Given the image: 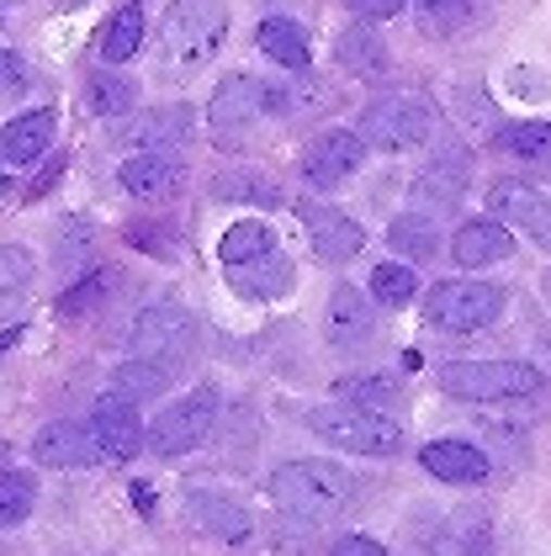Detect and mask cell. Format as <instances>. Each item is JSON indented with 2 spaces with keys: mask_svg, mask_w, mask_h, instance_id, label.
Listing matches in <instances>:
<instances>
[{
  "mask_svg": "<svg viewBox=\"0 0 551 556\" xmlns=\"http://www.w3.org/2000/svg\"><path fill=\"white\" fill-rule=\"evenodd\" d=\"M228 38V5L223 0H170L165 22H160V53H165L170 75H191L202 70Z\"/></svg>",
  "mask_w": 551,
  "mask_h": 556,
  "instance_id": "1",
  "label": "cell"
},
{
  "mask_svg": "<svg viewBox=\"0 0 551 556\" xmlns=\"http://www.w3.org/2000/svg\"><path fill=\"white\" fill-rule=\"evenodd\" d=\"M271 498L297 519H335L355 498V477L339 471L335 462H287L271 477Z\"/></svg>",
  "mask_w": 551,
  "mask_h": 556,
  "instance_id": "2",
  "label": "cell"
},
{
  "mask_svg": "<svg viewBox=\"0 0 551 556\" xmlns=\"http://www.w3.org/2000/svg\"><path fill=\"white\" fill-rule=\"evenodd\" d=\"M308 429H313L318 440H329L335 451H350V456H398V451H403V425H392V414L355 408V403L313 408Z\"/></svg>",
  "mask_w": 551,
  "mask_h": 556,
  "instance_id": "3",
  "label": "cell"
},
{
  "mask_svg": "<svg viewBox=\"0 0 551 556\" xmlns=\"http://www.w3.org/2000/svg\"><path fill=\"white\" fill-rule=\"evenodd\" d=\"M541 387V371L530 361H451L440 366V392L462 403H509L530 397Z\"/></svg>",
  "mask_w": 551,
  "mask_h": 556,
  "instance_id": "4",
  "label": "cell"
},
{
  "mask_svg": "<svg viewBox=\"0 0 551 556\" xmlns=\"http://www.w3.org/2000/svg\"><path fill=\"white\" fill-rule=\"evenodd\" d=\"M212 419H217V392H212V387H197V392L175 397L165 414L143 429V445H149L154 456H165V462L191 456V451L212 434Z\"/></svg>",
  "mask_w": 551,
  "mask_h": 556,
  "instance_id": "5",
  "label": "cell"
},
{
  "mask_svg": "<svg viewBox=\"0 0 551 556\" xmlns=\"http://www.w3.org/2000/svg\"><path fill=\"white\" fill-rule=\"evenodd\" d=\"M504 287L493 281H440L429 298H424V318L435 329H451V334H472V329H488L499 313H504Z\"/></svg>",
  "mask_w": 551,
  "mask_h": 556,
  "instance_id": "6",
  "label": "cell"
},
{
  "mask_svg": "<svg viewBox=\"0 0 551 556\" xmlns=\"http://www.w3.org/2000/svg\"><path fill=\"white\" fill-rule=\"evenodd\" d=\"M271 112V86L254 75H228L208 101V128L217 149H245L250 128Z\"/></svg>",
  "mask_w": 551,
  "mask_h": 556,
  "instance_id": "7",
  "label": "cell"
},
{
  "mask_svg": "<svg viewBox=\"0 0 551 556\" xmlns=\"http://www.w3.org/2000/svg\"><path fill=\"white\" fill-rule=\"evenodd\" d=\"M429 132H435V106L424 96H381L361 112V143L387 149V154L414 149Z\"/></svg>",
  "mask_w": 551,
  "mask_h": 556,
  "instance_id": "8",
  "label": "cell"
},
{
  "mask_svg": "<svg viewBox=\"0 0 551 556\" xmlns=\"http://www.w3.org/2000/svg\"><path fill=\"white\" fill-rule=\"evenodd\" d=\"M197 340V329H191V313L180 307V302H154V307H143L138 318H133V355H143V361H160V366H175L186 350Z\"/></svg>",
  "mask_w": 551,
  "mask_h": 556,
  "instance_id": "9",
  "label": "cell"
},
{
  "mask_svg": "<svg viewBox=\"0 0 551 556\" xmlns=\"http://www.w3.org/2000/svg\"><path fill=\"white\" fill-rule=\"evenodd\" d=\"M488 213L499 217L504 228H519L530 244L551 250V202L530 180H499V186L488 191Z\"/></svg>",
  "mask_w": 551,
  "mask_h": 556,
  "instance_id": "10",
  "label": "cell"
},
{
  "mask_svg": "<svg viewBox=\"0 0 551 556\" xmlns=\"http://www.w3.org/2000/svg\"><path fill=\"white\" fill-rule=\"evenodd\" d=\"M90 440L107 462H133L143 451V419L138 403H127L117 392H101V403L90 408Z\"/></svg>",
  "mask_w": 551,
  "mask_h": 556,
  "instance_id": "11",
  "label": "cell"
},
{
  "mask_svg": "<svg viewBox=\"0 0 551 556\" xmlns=\"http://www.w3.org/2000/svg\"><path fill=\"white\" fill-rule=\"evenodd\" d=\"M361 160H366L361 132L329 128V132H318V138L302 149V175H308V186L329 191V186H339V180H350V175L361 170Z\"/></svg>",
  "mask_w": 551,
  "mask_h": 556,
  "instance_id": "12",
  "label": "cell"
},
{
  "mask_svg": "<svg viewBox=\"0 0 551 556\" xmlns=\"http://www.w3.org/2000/svg\"><path fill=\"white\" fill-rule=\"evenodd\" d=\"M297 217H302V228H308V239H313L318 260H335L339 265V260H355L361 255V244H366V228H361L350 213L329 207V202H302Z\"/></svg>",
  "mask_w": 551,
  "mask_h": 556,
  "instance_id": "13",
  "label": "cell"
},
{
  "mask_svg": "<svg viewBox=\"0 0 551 556\" xmlns=\"http://www.w3.org/2000/svg\"><path fill=\"white\" fill-rule=\"evenodd\" d=\"M127 197H138V202H165L180 191V180H186V165L165 154V149H138L133 160H123V170H117Z\"/></svg>",
  "mask_w": 551,
  "mask_h": 556,
  "instance_id": "14",
  "label": "cell"
},
{
  "mask_svg": "<svg viewBox=\"0 0 551 556\" xmlns=\"http://www.w3.org/2000/svg\"><path fill=\"white\" fill-rule=\"evenodd\" d=\"M324 334L335 350H361V344L377 334V307L372 292L361 298V287H335V298L324 307Z\"/></svg>",
  "mask_w": 551,
  "mask_h": 556,
  "instance_id": "15",
  "label": "cell"
},
{
  "mask_svg": "<svg viewBox=\"0 0 551 556\" xmlns=\"http://www.w3.org/2000/svg\"><path fill=\"white\" fill-rule=\"evenodd\" d=\"M186 509H191V525H202L208 535L228 541V546L250 541V514H245V504L228 498V493H217V488H191L186 493Z\"/></svg>",
  "mask_w": 551,
  "mask_h": 556,
  "instance_id": "16",
  "label": "cell"
},
{
  "mask_svg": "<svg viewBox=\"0 0 551 556\" xmlns=\"http://www.w3.org/2000/svg\"><path fill=\"white\" fill-rule=\"evenodd\" d=\"M96 440H90V425H42L38 440H33V462L38 467H70V471H85L96 462Z\"/></svg>",
  "mask_w": 551,
  "mask_h": 556,
  "instance_id": "17",
  "label": "cell"
},
{
  "mask_svg": "<svg viewBox=\"0 0 551 556\" xmlns=\"http://www.w3.org/2000/svg\"><path fill=\"white\" fill-rule=\"evenodd\" d=\"M419 467L429 471V477H440V482H462V488H472V482H488L493 462H488L477 445H466V440H429L419 451Z\"/></svg>",
  "mask_w": 551,
  "mask_h": 556,
  "instance_id": "18",
  "label": "cell"
},
{
  "mask_svg": "<svg viewBox=\"0 0 551 556\" xmlns=\"http://www.w3.org/2000/svg\"><path fill=\"white\" fill-rule=\"evenodd\" d=\"M514 255V233H509L499 217H477V223H462L456 239H451V260L477 270V265H499V260Z\"/></svg>",
  "mask_w": 551,
  "mask_h": 556,
  "instance_id": "19",
  "label": "cell"
},
{
  "mask_svg": "<svg viewBox=\"0 0 551 556\" xmlns=\"http://www.w3.org/2000/svg\"><path fill=\"white\" fill-rule=\"evenodd\" d=\"M466 170H472V160H466L462 143H446L429 165L419 170V180H414V197L419 202H429V207H451L456 197L466 191Z\"/></svg>",
  "mask_w": 551,
  "mask_h": 556,
  "instance_id": "20",
  "label": "cell"
},
{
  "mask_svg": "<svg viewBox=\"0 0 551 556\" xmlns=\"http://www.w3.org/2000/svg\"><path fill=\"white\" fill-rule=\"evenodd\" d=\"M53 143V112L38 106V112H22L0 128V160L5 165H33L42 149Z\"/></svg>",
  "mask_w": 551,
  "mask_h": 556,
  "instance_id": "21",
  "label": "cell"
},
{
  "mask_svg": "<svg viewBox=\"0 0 551 556\" xmlns=\"http://www.w3.org/2000/svg\"><path fill=\"white\" fill-rule=\"evenodd\" d=\"M228 281H234V292L265 302V298H281V292L292 287V265H287V255H281V250H265L260 260L228 265Z\"/></svg>",
  "mask_w": 551,
  "mask_h": 556,
  "instance_id": "22",
  "label": "cell"
},
{
  "mask_svg": "<svg viewBox=\"0 0 551 556\" xmlns=\"http://www.w3.org/2000/svg\"><path fill=\"white\" fill-rule=\"evenodd\" d=\"M254 38H260V53H265V59H276L281 70H308V59H313L308 33H302L297 22H287V16H265Z\"/></svg>",
  "mask_w": 551,
  "mask_h": 556,
  "instance_id": "23",
  "label": "cell"
},
{
  "mask_svg": "<svg viewBox=\"0 0 551 556\" xmlns=\"http://www.w3.org/2000/svg\"><path fill=\"white\" fill-rule=\"evenodd\" d=\"M339 64L350 70V75H361V80H372V75H387V48H381V38L366 27V22H355V27H345L339 33Z\"/></svg>",
  "mask_w": 551,
  "mask_h": 556,
  "instance_id": "24",
  "label": "cell"
},
{
  "mask_svg": "<svg viewBox=\"0 0 551 556\" xmlns=\"http://www.w3.org/2000/svg\"><path fill=\"white\" fill-rule=\"evenodd\" d=\"M191 132V112L186 106H154L149 117H138L133 128L123 132V143H138V149H170Z\"/></svg>",
  "mask_w": 551,
  "mask_h": 556,
  "instance_id": "25",
  "label": "cell"
},
{
  "mask_svg": "<svg viewBox=\"0 0 551 556\" xmlns=\"http://www.w3.org/2000/svg\"><path fill=\"white\" fill-rule=\"evenodd\" d=\"M165 387H170V366L133 355V361H123V366L112 371L107 392H117V397H127V403H149V397H160Z\"/></svg>",
  "mask_w": 551,
  "mask_h": 556,
  "instance_id": "26",
  "label": "cell"
},
{
  "mask_svg": "<svg viewBox=\"0 0 551 556\" xmlns=\"http://www.w3.org/2000/svg\"><path fill=\"white\" fill-rule=\"evenodd\" d=\"M33 276H38L33 250H22V244H0V324L22 307L27 287H33Z\"/></svg>",
  "mask_w": 551,
  "mask_h": 556,
  "instance_id": "27",
  "label": "cell"
},
{
  "mask_svg": "<svg viewBox=\"0 0 551 556\" xmlns=\"http://www.w3.org/2000/svg\"><path fill=\"white\" fill-rule=\"evenodd\" d=\"M499 149L551 180V123H514V128L499 132Z\"/></svg>",
  "mask_w": 551,
  "mask_h": 556,
  "instance_id": "28",
  "label": "cell"
},
{
  "mask_svg": "<svg viewBox=\"0 0 551 556\" xmlns=\"http://www.w3.org/2000/svg\"><path fill=\"white\" fill-rule=\"evenodd\" d=\"M138 43H143V5L133 0V5H123L107 27H101V59L107 64H127L133 53H138Z\"/></svg>",
  "mask_w": 551,
  "mask_h": 556,
  "instance_id": "29",
  "label": "cell"
},
{
  "mask_svg": "<svg viewBox=\"0 0 551 556\" xmlns=\"http://www.w3.org/2000/svg\"><path fill=\"white\" fill-rule=\"evenodd\" d=\"M387 239H392V250H398V255H409L414 265H424V260L440 255V233H435V223H429V217H419V213L392 217Z\"/></svg>",
  "mask_w": 551,
  "mask_h": 556,
  "instance_id": "30",
  "label": "cell"
},
{
  "mask_svg": "<svg viewBox=\"0 0 551 556\" xmlns=\"http://www.w3.org/2000/svg\"><path fill=\"white\" fill-rule=\"evenodd\" d=\"M38 504V477L22 467L0 471V530H11V525H22L27 514Z\"/></svg>",
  "mask_w": 551,
  "mask_h": 556,
  "instance_id": "31",
  "label": "cell"
},
{
  "mask_svg": "<svg viewBox=\"0 0 551 556\" xmlns=\"http://www.w3.org/2000/svg\"><path fill=\"white\" fill-rule=\"evenodd\" d=\"M212 197H223V202H260V207H276L281 202V186H271L265 175L254 170H223L212 180Z\"/></svg>",
  "mask_w": 551,
  "mask_h": 556,
  "instance_id": "32",
  "label": "cell"
},
{
  "mask_svg": "<svg viewBox=\"0 0 551 556\" xmlns=\"http://www.w3.org/2000/svg\"><path fill=\"white\" fill-rule=\"evenodd\" d=\"M265 250H276V233H271L265 223H234V228L223 233V244H217L223 265H245V260H260Z\"/></svg>",
  "mask_w": 551,
  "mask_h": 556,
  "instance_id": "33",
  "label": "cell"
},
{
  "mask_svg": "<svg viewBox=\"0 0 551 556\" xmlns=\"http://www.w3.org/2000/svg\"><path fill=\"white\" fill-rule=\"evenodd\" d=\"M339 397L355 403V408L392 414V408H398V382H392V377H345V382H339Z\"/></svg>",
  "mask_w": 551,
  "mask_h": 556,
  "instance_id": "34",
  "label": "cell"
},
{
  "mask_svg": "<svg viewBox=\"0 0 551 556\" xmlns=\"http://www.w3.org/2000/svg\"><path fill=\"white\" fill-rule=\"evenodd\" d=\"M85 96H90V112H101V117H123V112H133V101H138V86L123 80V75H96Z\"/></svg>",
  "mask_w": 551,
  "mask_h": 556,
  "instance_id": "35",
  "label": "cell"
},
{
  "mask_svg": "<svg viewBox=\"0 0 551 556\" xmlns=\"http://www.w3.org/2000/svg\"><path fill=\"white\" fill-rule=\"evenodd\" d=\"M419 292V281H414V270L409 265H377L372 270V302H381V307H403V302Z\"/></svg>",
  "mask_w": 551,
  "mask_h": 556,
  "instance_id": "36",
  "label": "cell"
},
{
  "mask_svg": "<svg viewBox=\"0 0 551 556\" xmlns=\"http://www.w3.org/2000/svg\"><path fill=\"white\" fill-rule=\"evenodd\" d=\"M414 5H419V27L429 38H451L472 16V0H414Z\"/></svg>",
  "mask_w": 551,
  "mask_h": 556,
  "instance_id": "37",
  "label": "cell"
},
{
  "mask_svg": "<svg viewBox=\"0 0 551 556\" xmlns=\"http://www.w3.org/2000/svg\"><path fill=\"white\" fill-rule=\"evenodd\" d=\"M435 556H488V525L456 519V525L446 530V541H440V552Z\"/></svg>",
  "mask_w": 551,
  "mask_h": 556,
  "instance_id": "38",
  "label": "cell"
},
{
  "mask_svg": "<svg viewBox=\"0 0 551 556\" xmlns=\"http://www.w3.org/2000/svg\"><path fill=\"white\" fill-rule=\"evenodd\" d=\"M101 292H107V270H90V276L75 281L70 292H59V318H80V313H90V307L101 302Z\"/></svg>",
  "mask_w": 551,
  "mask_h": 556,
  "instance_id": "39",
  "label": "cell"
},
{
  "mask_svg": "<svg viewBox=\"0 0 551 556\" xmlns=\"http://www.w3.org/2000/svg\"><path fill=\"white\" fill-rule=\"evenodd\" d=\"M22 86H27V64H22V53H16V48H0V96H16Z\"/></svg>",
  "mask_w": 551,
  "mask_h": 556,
  "instance_id": "40",
  "label": "cell"
},
{
  "mask_svg": "<svg viewBox=\"0 0 551 556\" xmlns=\"http://www.w3.org/2000/svg\"><path fill=\"white\" fill-rule=\"evenodd\" d=\"M350 11H355L361 22H387V16L403 11V0H350Z\"/></svg>",
  "mask_w": 551,
  "mask_h": 556,
  "instance_id": "41",
  "label": "cell"
},
{
  "mask_svg": "<svg viewBox=\"0 0 551 556\" xmlns=\"http://www.w3.org/2000/svg\"><path fill=\"white\" fill-rule=\"evenodd\" d=\"M335 556H392V552H387V546H377L372 535H339Z\"/></svg>",
  "mask_w": 551,
  "mask_h": 556,
  "instance_id": "42",
  "label": "cell"
},
{
  "mask_svg": "<svg viewBox=\"0 0 551 556\" xmlns=\"http://www.w3.org/2000/svg\"><path fill=\"white\" fill-rule=\"evenodd\" d=\"M133 504H138V514H143V519H149V514H154V488L133 482Z\"/></svg>",
  "mask_w": 551,
  "mask_h": 556,
  "instance_id": "43",
  "label": "cell"
},
{
  "mask_svg": "<svg viewBox=\"0 0 551 556\" xmlns=\"http://www.w3.org/2000/svg\"><path fill=\"white\" fill-rule=\"evenodd\" d=\"M16 340H22V329H0V355H5V350H11Z\"/></svg>",
  "mask_w": 551,
  "mask_h": 556,
  "instance_id": "44",
  "label": "cell"
},
{
  "mask_svg": "<svg viewBox=\"0 0 551 556\" xmlns=\"http://www.w3.org/2000/svg\"><path fill=\"white\" fill-rule=\"evenodd\" d=\"M5 186H11V180H5V160H0V191H5Z\"/></svg>",
  "mask_w": 551,
  "mask_h": 556,
  "instance_id": "45",
  "label": "cell"
},
{
  "mask_svg": "<svg viewBox=\"0 0 551 556\" xmlns=\"http://www.w3.org/2000/svg\"><path fill=\"white\" fill-rule=\"evenodd\" d=\"M0 456H5V445H0Z\"/></svg>",
  "mask_w": 551,
  "mask_h": 556,
  "instance_id": "46",
  "label": "cell"
}]
</instances>
